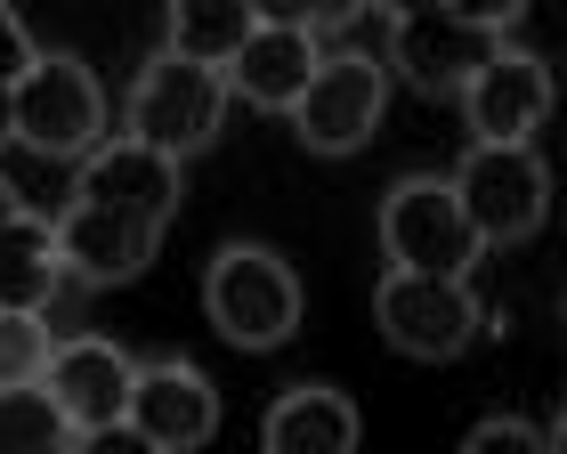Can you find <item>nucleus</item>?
Returning a JSON list of instances; mask_svg holds the SVG:
<instances>
[{"mask_svg":"<svg viewBox=\"0 0 567 454\" xmlns=\"http://www.w3.org/2000/svg\"><path fill=\"white\" fill-rule=\"evenodd\" d=\"M203 309L236 349H276L300 333V276L268 244H227L203 276Z\"/></svg>","mask_w":567,"mask_h":454,"instance_id":"obj_1","label":"nucleus"},{"mask_svg":"<svg viewBox=\"0 0 567 454\" xmlns=\"http://www.w3.org/2000/svg\"><path fill=\"white\" fill-rule=\"evenodd\" d=\"M227 131V82L219 65H195V58H154L138 82H131V138L154 146L163 163H187L203 155Z\"/></svg>","mask_w":567,"mask_h":454,"instance_id":"obj_2","label":"nucleus"},{"mask_svg":"<svg viewBox=\"0 0 567 454\" xmlns=\"http://www.w3.org/2000/svg\"><path fill=\"white\" fill-rule=\"evenodd\" d=\"M446 187H454L462 219H471L478 251L486 244H527L551 219V171H544L535 146H471Z\"/></svg>","mask_w":567,"mask_h":454,"instance_id":"obj_3","label":"nucleus"},{"mask_svg":"<svg viewBox=\"0 0 567 454\" xmlns=\"http://www.w3.org/2000/svg\"><path fill=\"white\" fill-rule=\"evenodd\" d=\"M17 138L49 163H82L90 146H106V90L82 58H33L17 73Z\"/></svg>","mask_w":567,"mask_h":454,"instance_id":"obj_4","label":"nucleus"},{"mask_svg":"<svg viewBox=\"0 0 567 454\" xmlns=\"http://www.w3.org/2000/svg\"><path fill=\"white\" fill-rule=\"evenodd\" d=\"M381 106H390V73L365 49H324L308 90L292 97V131L308 155H357L381 131Z\"/></svg>","mask_w":567,"mask_h":454,"instance_id":"obj_5","label":"nucleus"},{"mask_svg":"<svg viewBox=\"0 0 567 454\" xmlns=\"http://www.w3.org/2000/svg\"><path fill=\"white\" fill-rule=\"evenodd\" d=\"M381 260L405 276H454V285L471 276L478 236H471L446 179H398L381 195Z\"/></svg>","mask_w":567,"mask_h":454,"instance_id":"obj_6","label":"nucleus"},{"mask_svg":"<svg viewBox=\"0 0 567 454\" xmlns=\"http://www.w3.org/2000/svg\"><path fill=\"white\" fill-rule=\"evenodd\" d=\"M373 324H381L390 349H405V358L446 365L478 333V300H471V285H454V276H405V268H390L373 285Z\"/></svg>","mask_w":567,"mask_h":454,"instance_id":"obj_7","label":"nucleus"},{"mask_svg":"<svg viewBox=\"0 0 567 454\" xmlns=\"http://www.w3.org/2000/svg\"><path fill=\"white\" fill-rule=\"evenodd\" d=\"M503 49V33H486V24H462L446 9H414L390 24V58L381 73H405V90L422 97H462L471 90V73Z\"/></svg>","mask_w":567,"mask_h":454,"instance_id":"obj_8","label":"nucleus"},{"mask_svg":"<svg viewBox=\"0 0 567 454\" xmlns=\"http://www.w3.org/2000/svg\"><path fill=\"white\" fill-rule=\"evenodd\" d=\"M462 106H471L478 146H535V131L551 122V65L527 58V49H495L471 73Z\"/></svg>","mask_w":567,"mask_h":454,"instance_id":"obj_9","label":"nucleus"},{"mask_svg":"<svg viewBox=\"0 0 567 454\" xmlns=\"http://www.w3.org/2000/svg\"><path fill=\"white\" fill-rule=\"evenodd\" d=\"M49 406L65 414V431H106V422L131 414V390H138V365L122 358L114 341H58L49 349V373H41Z\"/></svg>","mask_w":567,"mask_h":454,"instance_id":"obj_10","label":"nucleus"},{"mask_svg":"<svg viewBox=\"0 0 567 454\" xmlns=\"http://www.w3.org/2000/svg\"><path fill=\"white\" fill-rule=\"evenodd\" d=\"M49 236H58L65 276H82V285H131V276L154 260L163 227L122 219V211H106V204H82V195H65V211L49 219Z\"/></svg>","mask_w":567,"mask_h":454,"instance_id":"obj_11","label":"nucleus"},{"mask_svg":"<svg viewBox=\"0 0 567 454\" xmlns=\"http://www.w3.org/2000/svg\"><path fill=\"white\" fill-rule=\"evenodd\" d=\"M131 431L146 446H163V454H195V446H212L219 438V390L203 382V373L187 358H171V365H146L138 373V390H131Z\"/></svg>","mask_w":567,"mask_h":454,"instance_id":"obj_12","label":"nucleus"},{"mask_svg":"<svg viewBox=\"0 0 567 454\" xmlns=\"http://www.w3.org/2000/svg\"><path fill=\"white\" fill-rule=\"evenodd\" d=\"M82 204H106L122 219H146V227H171L178 219V163H163L154 146L138 138H106L82 155V179H73Z\"/></svg>","mask_w":567,"mask_h":454,"instance_id":"obj_13","label":"nucleus"},{"mask_svg":"<svg viewBox=\"0 0 567 454\" xmlns=\"http://www.w3.org/2000/svg\"><path fill=\"white\" fill-rule=\"evenodd\" d=\"M317 58L324 49L308 33H292V24H251L244 49L219 65V82H227V97H244V106H260V114H292V97L308 90Z\"/></svg>","mask_w":567,"mask_h":454,"instance_id":"obj_14","label":"nucleus"},{"mask_svg":"<svg viewBox=\"0 0 567 454\" xmlns=\"http://www.w3.org/2000/svg\"><path fill=\"white\" fill-rule=\"evenodd\" d=\"M357 438H365V422H357L349 390H324V382L284 390L268 406V422H260L268 454H357Z\"/></svg>","mask_w":567,"mask_h":454,"instance_id":"obj_15","label":"nucleus"},{"mask_svg":"<svg viewBox=\"0 0 567 454\" xmlns=\"http://www.w3.org/2000/svg\"><path fill=\"white\" fill-rule=\"evenodd\" d=\"M73 285L65 260H58V236H49V219L17 211L9 227H0V309L17 317H49V300H58Z\"/></svg>","mask_w":567,"mask_h":454,"instance_id":"obj_16","label":"nucleus"},{"mask_svg":"<svg viewBox=\"0 0 567 454\" xmlns=\"http://www.w3.org/2000/svg\"><path fill=\"white\" fill-rule=\"evenodd\" d=\"M251 33V0H171V58L227 65Z\"/></svg>","mask_w":567,"mask_h":454,"instance_id":"obj_17","label":"nucleus"},{"mask_svg":"<svg viewBox=\"0 0 567 454\" xmlns=\"http://www.w3.org/2000/svg\"><path fill=\"white\" fill-rule=\"evenodd\" d=\"M73 431H65V414L49 406V390H0V454H65Z\"/></svg>","mask_w":567,"mask_h":454,"instance_id":"obj_18","label":"nucleus"},{"mask_svg":"<svg viewBox=\"0 0 567 454\" xmlns=\"http://www.w3.org/2000/svg\"><path fill=\"white\" fill-rule=\"evenodd\" d=\"M49 349H58L49 317H17V309H0V390H33L41 373H49Z\"/></svg>","mask_w":567,"mask_h":454,"instance_id":"obj_19","label":"nucleus"},{"mask_svg":"<svg viewBox=\"0 0 567 454\" xmlns=\"http://www.w3.org/2000/svg\"><path fill=\"white\" fill-rule=\"evenodd\" d=\"M365 17V0H251V24H292V33L308 41H324V33H341V24Z\"/></svg>","mask_w":567,"mask_h":454,"instance_id":"obj_20","label":"nucleus"},{"mask_svg":"<svg viewBox=\"0 0 567 454\" xmlns=\"http://www.w3.org/2000/svg\"><path fill=\"white\" fill-rule=\"evenodd\" d=\"M462 454H559V438H551V431H535V422L495 414V422H478V431L462 438Z\"/></svg>","mask_w":567,"mask_h":454,"instance_id":"obj_21","label":"nucleus"},{"mask_svg":"<svg viewBox=\"0 0 567 454\" xmlns=\"http://www.w3.org/2000/svg\"><path fill=\"white\" fill-rule=\"evenodd\" d=\"M33 58H41V49H33V33H24V24H17V9L0 0V90H17V73L33 65Z\"/></svg>","mask_w":567,"mask_h":454,"instance_id":"obj_22","label":"nucleus"},{"mask_svg":"<svg viewBox=\"0 0 567 454\" xmlns=\"http://www.w3.org/2000/svg\"><path fill=\"white\" fill-rule=\"evenodd\" d=\"M65 454H163V446H146L131 422H106V431H73Z\"/></svg>","mask_w":567,"mask_h":454,"instance_id":"obj_23","label":"nucleus"},{"mask_svg":"<svg viewBox=\"0 0 567 454\" xmlns=\"http://www.w3.org/2000/svg\"><path fill=\"white\" fill-rule=\"evenodd\" d=\"M430 9H446V17H462V24H486V33H503V24L519 17L527 0H430Z\"/></svg>","mask_w":567,"mask_h":454,"instance_id":"obj_24","label":"nucleus"},{"mask_svg":"<svg viewBox=\"0 0 567 454\" xmlns=\"http://www.w3.org/2000/svg\"><path fill=\"white\" fill-rule=\"evenodd\" d=\"M9 138H17V97L0 90V146H9Z\"/></svg>","mask_w":567,"mask_h":454,"instance_id":"obj_25","label":"nucleus"},{"mask_svg":"<svg viewBox=\"0 0 567 454\" xmlns=\"http://www.w3.org/2000/svg\"><path fill=\"white\" fill-rule=\"evenodd\" d=\"M365 9H390V24H398V17H414V9H430V0H365Z\"/></svg>","mask_w":567,"mask_h":454,"instance_id":"obj_26","label":"nucleus"},{"mask_svg":"<svg viewBox=\"0 0 567 454\" xmlns=\"http://www.w3.org/2000/svg\"><path fill=\"white\" fill-rule=\"evenodd\" d=\"M17 211H24V204H17V187H9V179H0V227H9Z\"/></svg>","mask_w":567,"mask_h":454,"instance_id":"obj_27","label":"nucleus"}]
</instances>
